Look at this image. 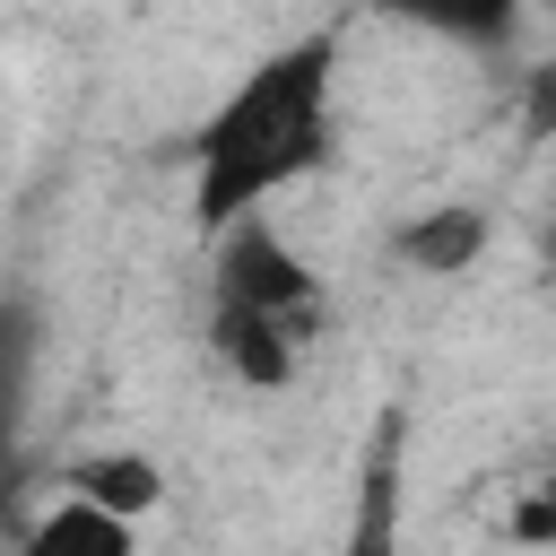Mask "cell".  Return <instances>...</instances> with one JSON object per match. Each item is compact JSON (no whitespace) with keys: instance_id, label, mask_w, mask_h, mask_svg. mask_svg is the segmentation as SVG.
Instances as JSON below:
<instances>
[{"instance_id":"6da1fadb","label":"cell","mask_w":556,"mask_h":556,"mask_svg":"<svg viewBox=\"0 0 556 556\" xmlns=\"http://www.w3.org/2000/svg\"><path fill=\"white\" fill-rule=\"evenodd\" d=\"M339 148V35H295L261 52L191 130V226L226 235L261 217L295 182H313Z\"/></svg>"},{"instance_id":"7a4b0ae2","label":"cell","mask_w":556,"mask_h":556,"mask_svg":"<svg viewBox=\"0 0 556 556\" xmlns=\"http://www.w3.org/2000/svg\"><path fill=\"white\" fill-rule=\"evenodd\" d=\"M208 348L243 391H295L321 356L330 330V295L313 278V261L261 217H235L226 235H208Z\"/></svg>"},{"instance_id":"3957f363","label":"cell","mask_w":556,"mask_h":556,"mask_svg":"<svg viewBox=\"0 0 556 556\" xmlns=\"http://www.w3.org/2000/svg\"><path fill=\"white\" fill-rule=\"evenodd\" d=\"M486 208H469V200H443V208H417L400 235H391V252L417 269V278H469L478 261H486Z\"/></svg>"},{"instance_id":"277c9868","label":"cell","mask_w":556,"mask_h":556,"mask_svg":"<svg viewBox=\"0 0 556 556\" xmlns=\"http://www.w3.org/2000/svg\"><path fill=\"white\" fill-rule=\"evenodd\" d=\"M9 556H139V521H122V513H104V504H87V495H52V504L17 530Z\"/></svg>"},{"instance_id":"5b68a950","label":"cell","mask_w":556,"mask_h":556,"mask_svg":"<svg viewBox=\"0 0 556 556\" xmlns=\"http://www.w3.org/2000/svg\"><path fill=\"white\" fill-rule=\"evenodd\" d=\"M61 495H87V504H104V513H122V521H148V513L165 504V469H156L148 452H78V460L61 469Z\"/></svg>"},{"instance_id":"8992f818","label":"cell","mask_w":556,"mask_h":556,"mask_svg":"<svg viewBox=\"0 0 556 556\" xmlns=\"http://www.w3.org/2000/svg\"><path fill=\"white\" fill-rule=\"evenodd\" d=\"M356 9L400 17L417 35H443V43H478V52H504L521 26V0H356Z\"/></svg>"},{"instance_id":"52a82bcc","label":"cell","mask_w":556,"mask_h":556,"mask_svg":"<svg viewBox=\"0 0 556 556\" xmlns=\"http://www.w3.org/2000/svg\"><path fill=\"white\" fill-rule=\"evenodd\" d=\"M35 356H43V339H35V304H26V295H0V460H9L17 434H26V408H35Z\"/></svg>"},{"instance_id":"ba28073f","label":"cell","mask_w":556,"mask_h":556,"mask_svg":"<svg viewBox=\"0 0 556 556\" xmlns=\"http://www.w3.org/2000/svg\"><path fill=\"white\" fill-rule=\"evenodd\" d=\"M339 556H400V434L374 443V469H365V495H356Z\"/></svg>"}]
</instances>
